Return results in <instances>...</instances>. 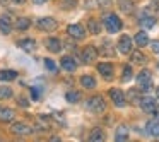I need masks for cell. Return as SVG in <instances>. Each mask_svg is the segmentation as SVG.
Masks as SVG:
<instances>
[{"label":"cell","instance_id":"cell-1","mask_svg":"<svg viewBox=\"0 0 159 142\" xmlns=\"http://www.w3.org/2000/svg\"><path fill=\"white\" fill-rule=\"evenodd\" d=\"M103 22L108 33H118L121 29V19L116 14H106L103 17Z\"/></svg>","mask_w":159,"mask_h":142},{"label":"cell","instance_id":"cell-2","mask_svg":"<svg viewBox=\"0 0 159 142\" xmlns=\"http://www.w3.org/2000/svg\"><path fill=\"white\" fill-rule=\"evenodd\" d=\"M137 84H139V91H144V93L152 89V76L147 69L140 70V74L137 76Z\"/></svg>","mask_w":159,"mask_h":142},{"label":"cell","instance_id":"cell-3","mask_svg":"<svg viewBox=\"0 0 159 142\" xmlns=\"http://www.w3.org/2000/svg\"><path fill=\"white\" fill-rule=\"evenodd\" d=\"M87 110L93 111V113H103V111L106 110V103H104L103 96L96 94V96L89 98V99H87Z\"/></svg>","mask_w":159,"mask_h":142},{"label":"cell","instance_id":"cell-4","mask_svg":"<svg viewBox=\"0 0 159 142\" xmlns=\"http://www.w3.org/2000/svg\"><path fill=\"white\" fill-rule=\"evenodd\" d=\"M139 104H140V108L145 111V113H149V115H156V111H157V104H156V99H154V98H151V96L140 98Z\"/></svg>","mask_w":159,"mask_h":142},{"label":"cell","instance_id":"cell-5","mask_svg":"<svg viewBox=\"0 0 159 142\" xmlns=\"http://www.w3.org/2000/svg\"><path fill=\"white\" fill-rule=\"evenodd\" d=\"M36 26H38L39 29H43V31H53V29H57L58 22L53 17H41V19H38Z\"/></svg>","mask_w":159,"mask_h":142},{"label":"cell","instance_id":"cell-6","mask_svg":"<svg viewBox=\"0 0 159 142\" xmlns=\"http://www.w3.org/2000/svg\"><path fill=\"white\" fill-rule=\"evenodd\" d=\"M67 34L72 36L74 39H82L84 36H86V29L80 24H70L69 28H67Z\"/></svg>","mask_w":159,"mask_h":142},{"label":"cell","instance_id":"cell-7","mask_svg":"<svg viewBox=\"0 0 159 142\" xmlns=\"http://www.w3.org/2000/svg\"><path fill=\"white\" fill-rule=\"evenodd\" d=\"M118 52L127 55V53L132 52V38L127 34H123L120 39H118Z\"/></svg>","mask_w":159,"mask_h":142},{"label":"cell","instance_id":"cell-8","mask_svg":"<svg viewBox=\"0 0 159 142\" xmlns=\"http://www.w3.org/2000/svg\"><path fill=\"white\" fill-rule=\"evenodd\" d=\"M96 58H98V50H96V46L87 45L86 48L82 50V60H84V63H91L93 60H96Z\"/></svg>","mask_w":159,"mask_h":142},{"label":"cell","instance_id":"cell-9","mask_svg":"<svg viewBox=\"0 0 159 142\" xmlns=\"http://www.w3.org/2000/svg\"><path fill=\"white\" fill-rule=\"evenodd\" d=\"M110 98H111V101H113V104L115 106H118V108H123L125 106V94L121 93L120 89H111L110 91Z\"/></svg>","mask_w":159,"mask_h":142},{"label":"cell","instance_id":"cell-10","mask_svg":"<svg viewBox=\"0 0 159 142\" xmlns=\"http://www.w3.org/2000/svg\"><path fill=\"white\" fill-rule=\"evenodd\" d=\"M11 130H12V134H16V135H29V134H33V128L29 127L28 123H22V121L14 123Z\"/></svg>","mask_w":159,"mask_h":142},{"label":"cell","instance_id":"cell-11","mask_svg":"<svg viewBox=\"0 0 159 142\" xmlns=\"http://www.w3.org/2000/svg\"><path fill=\"white\" fill-rule=\"evenodd\" d=\"M98 72H99L106 80H110V79H113V72H115V69H113V65H111V63L103 62V63H99V65H98Z\"/></svg>","mask_w":159,"mask_h":142},{"label":"cell","instance_id":"cell-12","mask_svg":"<svg viewBox=\"0 0 159 142\" xmlns=\"http://www.w3.org/2000/svg\"><path fill=\"white\" fill-rule=\"evenodd\" d=\"M139 22H140V26L144 29H151V28H154V24H156V17L152 14H149V11H145L144 14L140 16Z\"/></svg>","mask_w":159,"mask_h":142},{"label":"cell","instance_id":"cell-13","mask_svg":"<svg viewBox=\"0 0 159 142\" xmlns=\"http://www.w3.org/2000/svg\"><path fill=\"white\" fill-rule=\"evenodd\" d=\"M60 65H62V69L67 70V72H75V69H77V62L69 55H65L62 60H60Z\"/></svg>","mask_w":159,"mask_h":142},{"label":"cell","instance_id":"cell-14","mask_svg":"<svg viewBox=\"0 0 159 142\" xmlns=\"http://www.w3.org/2000/svg\"><path fill=\"white\" fill-rule=\"evenodd\" d=\"M12 31V19L9 16H0V33L9 34Z\"/></svg>","mask_w":159,"mask_h":142},{"label":"cell","instance_id":"cell-15","mask_svg":"<svg viewBox=\"0 0 159 142\" xmlns=\"http://www.w3.org/2000/svg\"><path fill=\"white\" fill-rule=\"evenodd\" d=\"M45 45H46V48H48V52H52V53H60L62 52V43H60V39H57V38H48L45 41Z\"/></svg>","mask_w":159,"mask_h":142},{"label":"cell","instance_id":"cell-16","mask_svg":"<svg viewBox=\"0 0 159 142\" xmlns=\"http://www.w3.org/2000/svg\"><path fill=\"white\" fill-rule=\"evenodd\" d=\"M17 45L21 46V50H24V52H28V53H33L36 50V41H34V39H31V38L19 39Z\"/></svg>","mask_w":159,"mask_h":142},{"label":"cell","instance_id":"cell-17","mask_svg":"<svg viewBox=\"0 0 159 142\" xmlns=\"http://www.w3.org/2000/svg\"><path fill=\"white\" fill-rule=\"evenodd\" d=\"M115 139H116V142H123L128 139V127L127 125H120V127L116 128V132H115Z\"/></svg>","mask_w":159,"mask_h":142},{"label":"cell","instance_id":"cell-18","mask_svg":"<svg viewBox=\"0 0 159 142\" xmlns=\"http://www.w3.org/2000/svg\"><path fill=\"white\" fill-rule=\"evenodd\" d=\"M118 7H120V11L125 12V14H132L135 5H134L132 0H118Z\"/></svg>","mask_w":159,"mask_h":142},{"label":"cell","instance_id":"cell-19","mask_svg":"<svg viewBox=\"0 0 159 142\" xmlns=\"http://www.w3.org/2000/svg\"><path fill=\"white\" fill-rule=\"evenodd\" d=\"M16 117L14 110L11 108H0V121H12Z\"/></svg>","mask_w":159,"mask_h":142},{"label":"cell","instance_id":"cell-20","mask_svg":"<svg viewBox=\"0 0 159 142\" xmlns=\"http://www.w3.org/2000/svg\"><path fill=\"white\" fill-rule=\"evenodd\" d=\"M147 134L149 135H154V137H159V120H151L147 121Z\"/></svg>","mask_w":159,"mask_h":142},{"label":"cell","instance_id":"cell-21","mask_svg":"<svg viewBox=\"0 0 159 142\" xmlns=\"http://www.w3.org/2000/svg\"><path fill=\"white\" fill-rule=\"evenodd\" d=\"M89 140L91 142H103L104 140V134L101 128H93V132L89 134Z\"/></svg>","mask_w":159,"mask_h":142},{"label":"cell","instance_id":"cell-22","mask_svg":"<svg viewBox=\"0 0 159 142\" xmlns=\"http://www.w3.org/2000/svg\"><path fill=\"white\" fill-rule=\"evenodd\" d=\"M135 45H137V46H145V45H149V36H147V33H144V31L137 33V34H135Z\"/></svg>","mask_w":159,"mask_h":142},{"label":"cell","instance_id":"cell-23","mask_svg":"<svg viewBox=\"0 0 159 142\" xmlns=\"http://www.w3.org/2000/svg\"><path fill=\"white\" fill-rule=\"evenodd\" d=\"M80 84H82L86 89H94V87H96V80L91 76H82L80 77Z\"/></svg>","mask_w":159,"mask_h":142},{"label":"cell","instance_id":"cell-24","mask_svg":"<svg viewBox=\"0 0 159 142\" xmlns=\"http://www.w3.org/2000/svg\"><path fill=\"white\" fill-rule=\"evenodd\" d=\"M16 77H17V72H16V70H0V80L9 82V80H14Z\"/></svg>","mask_w":159,"mask_h":142},{"label":"cell","instance_id":"cell-25","mask_svg":"<svg viewBox=\"0 0 159 142\" xmlns=\"http://www.w3.org/2000/svg\"><path fill=\"white\" fill-rule=\"evenodd\" d=\"M99 52L103 53L104 57H113V55H115V50H113V46H111L110 41H103V45H101Z\"/></svg>","mask_w":159,"mask_h":142},{"label":"cell","instance_id":"cell-26","mask_svg":"<svg viewBox=\"0 0 159 142\" xmlns=\"http://www.w3.org/2000/svg\"><path fill=\"white\" fill-rule=\"evenodd\" d=\"M132 62L139 63V65H144V63L147 62V57H145L142 52H134L132 53Z\"/></svg>","mask_w":159,"mask_h":142},{"label":"cell","instance_id":"cell-27","mask_svg":"<svg viewBox=\"0 0 159 142\" xmlns=\"http://www.w3.org/2000/svg\"><path fill=\"white\" fill-rule=\"evenodd\" d=\"M29 26H31V21H29L28 17H19L17 22H16V28H17L19 31H24V29H28Z\"/></svg>","mask_w":159,"mask_h":142},{"label":"cell","instance_id":"cell-28","mask_svg":"<svg viewBox=\"0 0 159 142\" xmlns=\"http://www.w3.org/2000/svg\"><path fill=\"white\" fill-rule=\"evenodd\" d=\"M65 99L69 101V103H79L80 101V93H77V91H69V93L65 94Z\"/></svg>","mask_w":159,"mask_h":142},{"label":"cell","instance_id":"cell-29","mask_svg":"<svg viewBox=\"0 0 159 142\" xmlns=\"http://www.w3.org/2000/svg\"><path fill=\"white\" fill-rule=\"evenodd\" d=\"M87 28H89V33H93V34H98V33L101 31V26H99V22H98L96 19H89Z\"/></svg>","mask_w":159,"mask_h":142},{"label":"cell","instance_id":"cell-30","mask_svg":"<svg viewBox=\"0 0 159 142\" xmlns=\"http://www.w3.org/2000/svg\"><path fill=\"white\" fill-rule=\"evenodd\" d=\"M132 74H134V72H132V67H130V65H125V67H123V76H121V80H123V82L132 80V77H134Z\"/></svg>","mask_w":159,"mask_h":142},{"label":"cell","instance_id":"cell-31","mask_svg":"<svg viewBox=\"0 0 159 142\" xmlns=\"http://www.w3.org/2000/svg\"><path fill=\"white\" fill-rule=\"evenodd\" d=\"M12 89L11 87H0V99H9V98H12Z\"/></svg>","mask_w":159,"mask_h":142},{"label":"cell","instance_id":"cell-32","mask_svg":"<svg viewBox=\"0 0 159 142\" xmlns=\"http://www.w3.org/2000/svg\"><path fill=\"white\" fill-rule=\"evenodd\" d=\"M45 65H46V69H48L50 72H53V74L58 72V67H57V63L53 62L52 58H45Z\"/></svg>","mask_w":159,"mask_h":142},{"label":"cell","instance_id":"cell-33","mask_svg":"<svg viewBox=\"0 0 159 142\" xmlns=\"http://www.w3.org/2000/svg\"><path fill=\"white\" fill-rule=\"evenodd\" d=\"M128 99H130L132 103H139V101H140V94H139V91L132 89L130 93H128Z\"/></svg>","mask_w":159,"mask_h":142},{"label":"cell","instance_id":"cell-34","mask_svg":"<svg viewBox=\"0 0 159 142\" xmlns=\"http://www.w3.org/2000/svg\"><path fill=\"white\" fill-rule=\"evenodd\" d=\"M98 5L103 7V9H106V7H110V5H111V0H98Z\"/></svg>","mask_w":159,"mask_h":142},{"label":"cell","instance_id":"cell-35","mask_svg":"<svg viewBox=\"0 0 159 142\" xmlns=\"http://www.w3.org/2000/svg\"><path fill=\"white\" fill-rule=\"evenodd\" d=\"M53 118H55L58 123H62V125H65V120L62 118V113H53Z\"/></svg>","mask_w":159,"mask_h":142},{"label":"cell","instance_id":"cell-36","mask_svg":"<svg viewBox=\"0 0 159 142\" xmlns=\"http://www.w3.org/2000/svg\"><path fill=\"white\" fill-rule=\"evenodd\" d=\"M159 0H151V7H149V9H151V11H157V9H159Z\"/></svg>","mask_w":159,"mask_h":142},{"label":"cell","instance_id":"cell-37","mask_svg":"<svg viewBox=\"0 0 159 142\" xmlns=\"http://www.w3.org/2000/svg\"><path fill=\"white\" fill-rule=\"evenodd\" d=\"M151 48H152V52H159V41H152Z\"/></svg>","mask_w":159,"mask_h":142},{"label":"cell","instance_id":"cell-38","mask_svg":"<svg viewBox=\"0 0 159 142\" xmlns=\"http://www.w3.org/2000/svg\"><path fill=\"white\" fill-rule=\"evenodd\" d=\"M19 104H21V106H28V99H24V98H19Z\"/></svg>","mask_w":159,"mask_h":142},{"label":"cell","instance_id":"cell-39","mask_svg":"<svg viewBox=\"0 0 159 142\" xmlns=\"http://www.w3.org/2000/svg\"><path fill=\"white\" fill-rule=\"evenodd\" d=\"M48 0H33V4L34 5H41V4H46Z\"/></svg>","mask_w":159,"mask_h":142},{"label":"cell","instance_id":"cell-40","mask_svg":"<svg viewBox=\"0 0 159 142\" xmlns=\"http://www.w3.org/2000/svg\"><path fill=\"white\" fill-rule=\"evenodd\" d=\"M67 2V5H70V7H74V5L77 4V0H65Z\"/></svg>","mask_w":159,"mask_h":142},{"label":"cell","instance_id":"cell-41","mask_svg":"<svg viewBox=\"0 0 159 142\" xmlns=\"http://www.w3.org/2000/svg\"><path fill=\"white\" fill-rule=\"evenodd\" d=\"M12 2H16V4H24L26 0H12Z\"/></svg>","mask_w":159,"mask_h":142},{"label":"cell","instance_id":"cell-42","mask_svg":"<svg viewBox=\"0 0 159 142\" xmlns=\"http://www.w3.org/2000/svg\"><path fill=\"white\" fill-rule=\"evenodd\" d=\"M156 96L159 98V87H156Z\"/></svg>","mask_w":159,"mask_h":142},{"label":"cell","instance_id":"cell-43","mask_svg":"<svg viewBox=\"0 0 159 142\" xmlns=\"http://www.w3.org/2000/svg\"><path fill=\"white\" fill-rule=\"evenodd\" d=\"M157 111H159V108H157Z\"/></svg>","mask_w":159,"mask_h":142}]
</instances>
